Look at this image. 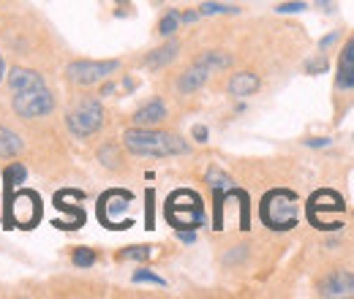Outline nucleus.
Instances as JSON below:
<instances>
[{
    "label": "nucleus",
    "mask_w": 354,
    "mask_h": 299,
    "mask_svg": "<svg viewBox=\"0 0 354 299\" xmlns=\"http://www.w3.org/2000/svg\"><path fill=\"white\" fill-rule=\"evenodd\" d=\"M123 147L131 155H150V158H169V155L188 153V142L180 139L177 133L158 128H139V126L123 133Z\"/></svg>",
    "instance_id": "f257e3e1"
},
{
    "label": "nucleus",
    "mask_w": 354,
    "mask_h": 299,
    "mask_svg": "<svg viewBox=\"0 0 354 299\" xmlns=\"http://www.w3.org/2000/svg\"><path fill=\"white\" fill-rule=\"evenodd\" d=\"M297 196L292 191H272L262 199V220L265 226L275 231H286L292 226H297Z\"/></svg>",
    "instance_id": "f03ea898"
},
{
    "label": "nucleus",
    "mask_w": 354,
    "mask_h": 299,
    "mask_svg": "<svg viewBox=\"0 0 354 299\" xmlns=\"http://www.w3.org/2000/svg\"><path fill=\"white\" fill-rule=\"evenodd\" d=\"M11 109L22 120L46 117L49 112H55V93L44 82L41 85L25 87V90H17V93H11Z\"/></svg>",
    "instance_id": "7ed1b4c3"
},
{
    "label": "nucleus",
    "mask_w": 354,
    "mask_h": 299,
    "mask_svg": "<svg viewBox=\"0 0 354 299\" xmlns=\"http://www.w3.org/2000/svg\"><path fill=\"white\" fill-rule=\"evenodd\" d=\"M167 218L169 223L175 226L177 231L188 229H199L202 220H205V207H202V199L194 193V191H175L167 202Z\"/></svg>",
    "instance_id": "20e7f679"
},
{
    "label": "nucleus",
    "mask_w": 354,
    "mask_h": 299,
    "mask_svg": "<svg viewBox=\"0 0 354 299\" xmlns=\"http://www.w3.org/2000/svg\"><path fill=\"white\" fill-rule=\"evenodd\" d=\"M66 126L77 139H88L93 133H98L104 126V106L95 98L80 101L68 115H66Z\"/></svg>",
    "instance_id": "39448f33"
},
{
    "label": "nucleus",
    "mask_w": 354,
    "mask_h": 299,
    "mask_svg": "<svg viewBox=\"0 0 354 299\" xmlns=\"http://www.w3.org/2000/svg\"><path fill=\"white\" fill-rule=\"evenodd\" d=\"M120 68V60H74L66 66V79L71 85L90 87L109 79Z\"/></svg>",
    "instance_id": "423d86ee"
},
{
    "label": "nucleus",
    "mask_w": 354,
    "mask_h": 299,
    "mask_svg": "<svg viewBox=\"0 0 354 299\" xmlns=\"http://www.w3.org/2000/svg\"><path fill=\"white\" fill-rule=\"evenodd\" d=\"M129 207H131V193H126V191H109V193L101 196L98 213H101V220L106 226L126 229V226H131V220H120V215L129 213Z\"/></svg>",
    "instance_id": "0eeeda50"
},
{
    "label": "nucleus",
    "mask_w": 354,
    "mask_h": 299,
    "mask_svg": "<svg viewBox=\"0 0 354 299\" xmlns=\"http://www.w3.org/2000/svg\"><path fill=\"white\" fill-rule=\"evenodd\" d=\"M319 294H322V297H333V299L354 297V275L346 272V269L330 272V275L319 283Z\"/></svg>",
    "instance_id": "6e6552de"
},
{
    "label": "nucleus",
    "mask_w": 354,
    "mask_h": 299,
    "mask_svg": "<svg viewBox=\"0 0 354 299\" xmlns=\"http://www.w3.org/2000/svg\"><path fill=\"white\" fill-rule=\"evenodd\" d=\"M11 215H14V220L19 226H33L39 220V196L30 193V191L19 193L14 199V204H11Z\"/></svg>",
    "instance_id": "1a4fd4ad"
},
{
    "label": "nucleus",
    "mask_w": 354,
    "mask_h": 299,
    "mask_svg": "<svg viewBox=\"0 0 354 299\" xmlns=\"http://www.w3.org/2000/svg\"><path fill=\"white\" fill-rule=\"evenodd\" d=\"M210 74H213V71H210L207 66H202V63H196V60H194V63L180 74V79H177V90H180V93H185V95H188V93H196V90H202V87L207 85Z\"/></svg>",
    "instance_id": "9d476101"
},
{
    "label": "nucleus",
    "mask_w": 354,
    "mask_h": 299,
    "mask_svg": "<svg viewBox=\"0 0 354 299\" xmlns=\"http://www.w3.org/2000/svg\"><path fill=\"white\" fill-rule=\"evenodd\" d=\"M167 117V106H164V101L161 98H153V101H147L145 106H139L136 112H133V126H139V128H156L161 120Z\"/></svg>",
    "instance_id": "9b49d317"
},
{
    "label": "nucleus",
    "mask_w": 354,
    "mask_h": 299,
    "mask_svg": "<svg viewBox=\"0 0 354 299\" xmlns=\"http://www.w3.org/2000/svg\"><path fill=\"white\" fill-rule=\"evenodd\" d=\"M259 87H262V79H259L254 71H237V74H232V79L226 82L229 95H234V98H248V95H254Z\"/></svg>",
    "instance_id": "f8f14e48"
},
{
    "label": "nucleus",
    "mask_w": 354,
    "mask_h": 299,
    "mask_svg": "<svg viewBox=\"0 0 354 299\" xmlns=\"http://www.w3.org/2000/svg\"><path fill=\"white\" fill-rule=\"evenodd\" d=\"M335 85L352 90L354 87V39L346 41L341 57H338V77H335Z\"/></svg>",
    "instance_id": "ddd939ff"
},
{
    "label": "nucleus",
    "mask_w": 354,
    "mask_h": 299,
    "mask_svg": "<svg viewBox=\"0 0 354 299\" xmlns=\"http://www.w3.org/2000/svg\"><path fill=\"white\" fill-rule=\"evenodd\" d=\"M6 82H8V90L17 93V90H25V87L41 85V74L33 71V68H22V66H14L11 71H6Z\"/></svg>",
    "instance_id": "4468645a"
},
{
    "label": "nucleus",
    "mask_w": 354,
    "mask_h": 299,
    "mask_svg": "<svg viewBox=\"0 0 354 299\" xmlns=\"http://www.w3.org/2000/svg\"><path fill=\"white\" fill-rule=\"evenodd\" d=\"M177 55H180V44L167 41L164 46L153 49V52L145 57V66H150V68H164V66H169V63L175 60Z\"/></svg>",
    "instance_id": "2eb2a0df"
},
{
    "label": "nucleus",
    "mask_w": 354,
    "mask_h": 299,
    "mask_svg": "<svg viewBox=\"0 0 354 299\" xmlns=\"http://www.w3.org/2000/svg\"><path fill=\"white\" fill-rule=\"evenodd\" d=\"M196 63L207 66V68L216 74V71H223V68H229V66H232V55H229V52H223V49H205V52L196 57Z\"/></svg>",
    "instance_id": "dca6fc26"
},
{
    "label": "nucleus",
    "mask_w": 354,
    "mask_h": 299,
    "mask_svg": "<svg viewBox=\"0 0 354 299\" xmlns=\"http://www.w3.org/2000/svg\"><path fill=\"white\" fill-rule=\"evenodd\" d=\"M22 153V142L14 131L0 128V158H17Z\"/></svg>",
    "instance_id": "f3484780"
},
{
    "label": "nucleus",
    "mask_w": 354,
    "mask_h": 299,
    "mask_svg": "<svg viewBox=\"0 0 354 299\" xmlns=\"http://www.w3.org/2000/svg\"><path fill=\"white\" fill-rule=\"evenodd\" d=\"M240 8L232 3H218V0H207L199 6V17H213V14H237Z\"/></svg>",
    "instance_id": "a211bd4d"
},
{
    "label": "nucleus",
    "mask_w": 354,
    "mask_h": 299,
    "mask_svg": "<svg viewBox=\"0 0 354 299\" xmlns=\"http://www.w3.org/2000/svg\"><path fill=\"white\" fill-rule=\"evenodd\" d=\"M180 28V11H167L164 17H161V22H158V33L164 36V39H169V36H175V30Z\"/></svg>",
    "instance_id": "6ab92c4d"
},
{
    "label": "nucleus",
    "mask_w": 354,
    "mask_h": 299,
    "mask_svg": "<svg viewBox=\"0 0 354 299\" xmlns=\"http://www.w3.org/2000/svg\"><path fill=\"white\" fill-rule=\"evenodd\" d=\"M207 185H210L216 193L232 191V177H229V174H223L221 169H210L207 171Z\"/></svg>",
    "instance_id": "aec40b11"
},
{
    "label": "nucleus",
    "mask_w": 354,
    "mask_h": 299,
    "mask_svg": "<svg viewBox=\"0 0 354 299\" xmlns=\"http://www.w3.org/2000/svg\"><path fill=\"white\" fill-rule=\"evenodd\" d=\"M115 153H118V147H115V144H106V147L98 150V161H101L104 166H109V169H118V166H120V164H118L120 158H118Z\"/></svg>",
    "instance_id": "412c9836"
},
{
    "label": "nucleus",
    "mask_w": 354,
    "mask_h": 299,
    "mask_svg": "<svg viewBox=\"0 0 354 299\" xmlns=\"http://www.w3.org/2000/svg\"><path fill=\"white\" fill-rule=\"evenodd\" d=\"M120 258L123 261H145V258H150V248L147 245H133V248L120 251Z\"/></svg>",
    "instance_id": "4be33fe9"
},
{
    "label": "nucleus",
    "mask_w": 354,
    "mask_h": 299,
    "mask_svg": "<svg viewBox=\"0 0 354 299\" xmlns=\"http://www.w3.org/2000/svg\"><path fill=\"white\" fill-rule=\"evenodd\" d=\"M71 258H74V264H77V267L88 269V267H93V264H95V251H90V248H77Z\"/></svg>",
    "instance_id": "5701e85b"
},
{
    "label": "nucleus",
    "mask_w": 354,
    "mask_h": 299,
    "mask_svg": "<svg viewBox=\"0 0 354 299\" xmlns=\"http://www.w3.org/2000/svg\"><path fill=\"white\" fill-rule=\"evenodd\" d=\"M6 180L11 182V185H19V182H25L28 180V171L22 164H11L8 169H6Z\"/></svg>",
    "instance_id": "b1692460"
},
{
    "label": "nucleus",
    "mask_w": 354,
    "mask_h": 299,
    "mask_svg": "<svg viewBox=\"0 0 354 299\" xmlns=\"http://www.w3.org/2000/svg\"><path fill=\"white\" fill-rule=\"evenodd\" d=\"M133 283H153V286H167V280H164V278H158V275H153V272H147V269H136V272H133Z\"/></svg>",
    "instance_id": "393cba45"
},
{
    "label": "nucleus",
    "mask_w": 354,
    "mask_h": 299,
    "mask_svg": "<svg viewBox=\"0 0 354 299\" xmlns=\"http://www.w3.org/2000/svg\"><path fill=\"white\" fill-rule=\"evenodd\" d=\"M306 8H308V6H306L303 0H289V3H281L275 11H278V14H297V11H306Z\"/></svg>",
    "instance_id": "a878e982"
},
{
    "label": "nucleus",
    "mask_w": 354,
    "mask_h": 299,
    "mask_svg": "<svg viewBox=\"0 0 354 299\" xmlns=\"http://www.w3.org/2000/svg\"><path fill=\"white\" fill-rule=\"evenodd\" d=\"M306 68H308V74H322V71H327V57L308 60V63H306Z\"/></svg>",
    "instance_id": "bb28decb"
},
{
    "label": "nucleus",
    "mask_w": 354,
    "mask_h": 299,
    "mask_svg": "<svg viewBox=\"0 0 354 299\" xmlns=\"http://www.w3.org/2000/svg\"><path fill=\"white\" fill-rule=\"evenodd\" d=\"M308 147H330V139L327 136H316V139H306Z\"/></svg>",
    "instance_id": "cd10ccee"
},
{
    "label": "nucleus",
    "mask_w": 354,
    "mask_h": 299,
    "mask_svg": "<svg viewBox=\"0 0 354 299\" xmlns=\"http://www.w3.org/2000/svg\"><path fill=\"white\" fill-rule=\"evenodd\" d=\"M194 139L196 142H207V128L205 126H194Z\"/></svg>",
    "instance_id": "c85d7f7f"
},
{
    "label": "nucleus",
    "mask_w": 354,
    "mask_h": 299,
    "mask_svg": "<svg viewBox=\"0 0 354 299\" xmlns=\"http://www.w3.org/2000/svg\"><path fill=\"white\" fill-rule=\"evenodd\" d=\"M199 19V11H185V14H180V22H196Z\"/></svg>",
    "instance_id": "c756f323"
},
{
    "label": "nucleus",
    "mask_w": 354,
    "mask_h": 299,
    "mask_svg": "<svg viewBox=\"0 0 354 299\" xmlns=\"http://www.w3.org/2000/svg\"><path fill=\"white\" fill-rule=\"evenodd\" d=\"M335 39H338V33H330L327 39H322V41H319V46H322V49H327V46H330V44L335 41Z\"/></svg>",
    "instance_id": "7c9ffc66"
},
{
    "label": "nucleus",
    "mask_w": 354,
    "mask_h": 299,
    "mask_svg": "<svg viewBox=\"0 0 354 299\" xmlns=\"http://www.w3.org/2000/svg\"><path fill=\"white\" fill-rule=\"evenodd\" d=\"M6 79V63H3V57H0V82Z\"/></svg>",
    "instance_id": "2f4dec72"
},
{
    "label": "nucleus",
    "mask_w": 354,
    "mask_h": 299,
    "mask_svg": "<svg viewBox=\"0 0 354 299\" xmlns=\"http://www.w3.org/2000/svg\"><path fill=\"white\" fill-rule=\"evenodd\" d=\"M118 3H126V0H118Z\"/></svg>",
    "instance_id": "473e14b6"
},
{
    "label": "nucleus",
    "mask_w": 354,
    "mask_h": 299,
    "mask_svg": "<svg viewBox=\"0 0 354 299\" xmlns=\"http://www.w3.org/2000/svg\"><path fill=\"white\" fill-rule=\"evenodd\" d=\"M352 139H354V136H352Z\"/></svg>",
    "instance_id": "72a5a7b5"
}]
</instances>
